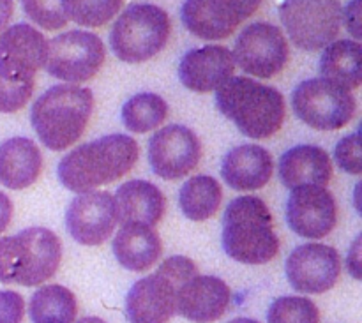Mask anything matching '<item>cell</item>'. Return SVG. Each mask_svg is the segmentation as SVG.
Here are the masks:
<instances>
[{"label":"cell","mask_w":362,"mask_h":323,"mask_svg":"<svg viewBox=\"0 0 362 323\" xmlns=\"http://www.w3.org/2000/svg\"><path fill=\"white\" fill-rule=\"evenodd\" d=\"M140 148L127 134H108L67 152L59 163V180L73 193H88L115 182L133 170Z\"/></svg>","instance_id":"6da1fadb"},{"label":"cell","mask_w":362,"mask_h":323,"mask_svg":"<svg viewBox=\"0 0 362 323\" xmlns=\"http://www.w3.org/2000/svg\"><path fill=\"white\" fill-rule=\"evenodd\" d=\"M216 105L240 133L253 140L274 136L285 122L281 92L247 76H232L223 83L216 92Z\"/></svg>","instance_id":"7a4b0ae2"},{"label":"cell","mask_w":362,"mask_h":323,"mask_svg":"<svg viewBox=\"0 0 362 323\" xmlns=\"http://www.w3.org/2000/svg\"><path fill=\"white\" fill-rule=\"evenodd\" d=\"M223 247L239 264L264 265L279 253L274 219L258 196H239L230 201L223 216Z\"/></svg>","instance_id":"3957f363"},{"label":"cell","mask_w":362,"mask_h":323,"mask_svg":"<svg viewBox=\"0 0 362 323\" xmlns=\"http://www.w3.org/2000/svg\"><path fill=\"white\" fill-rule=\"evenodd\" d=\"M94 112L90 88L78 85H55L32 106V126L49 151H66L80 140Z\"/></svg>","instance_id":"277c9868"},{"label":"cell","mask_w":362,"mask_h":323,"mask_svg":"<svg viewBox=\"0 0 362 323\" xmlns=\"http://www.w3.org/2000/svg\"><path fill=\"white\" fill-rule=\"evenodd\" d=\"M60 239L46 228H27L0 239V283L37 286L59 271Z\"/></svg>","instance_id":"5b68a950"},{"label":"cell","mask_w":362,"mask_h":323,"mask_svg":"<svg viewBox=\"0 0 362 323\" xmlns=\"http://www.w3.org/2000/svg\"><path fill=\"white\" fill-rule=\"evenodd\" d=\"M170 30L172 25L165 9L152 4H134L117 18L110 45L122 62H145L165 48Z\"/></svg>","instance_id":"8992f818"},{"label":"cell","mask_w":362,"mask_h":323,"mask_svg":"<svg viewBox=\"0 0 362 323\" xmlns=\"http://www.w3.org/2000/svg\"><path fill=\"white\" fill-rule=\"evenodd\" d=\"M341 11L339 0H285L279 18L297 48L318 52L338 37Z\"/></svg>","instance_id":"52a82bcc"},{"label":"cell","mask_w":362,"mask_h":323,"mask_svg":"<svg viewBox=\"0 0 362 323\" xmlns=\"http://www.w3.org/2000/svg\"><path fill=\"white\" fill-rule=\"evenodd\" d=\"M292 106L304 124L318 131L341 129L357 112V101L352 92L322 78L297 85L292 94Z\"/></svg>","instance_id":"ba28073f"},{"label":"cell","mask_w":362,"mask_h":323,"mask_svg":"<svg viewBox=\"0 0 362 323\" xmlns=\"http://www.w3.org/2000/svg\"><path fill=\"white\" fill-rule=\"evenodd\" d=\"M106 59L101 39L92 32L69 30L48 42L46 71L66 83H83L99 73Z\"/></svg>","instance_id":"9c48e42d"},{"label":"cell","mask_w":362,"mask_h":323,"mask_svg":"<svg viewBox=\"0 0 362 323\" xmlns=\"http://www.w3.org/2000/svg\"><path fill=\"white\" fill-rule=\"evenodd\" d=\"M232 55L244 73L267 80L285 69L290 48L281 28L257 21L240 32Z\"/></svg>","instance_id":"30bf717a"},{"label":"cell","mask_w":362,"mask_h":323,"mask_svg":"<svg viewBox=\"0 0 362 323\" xmlns=\"http://www.w3.org/2000/svg\"><path fill=\"white\" fill-rule=\"evenodd\" d=\"M202 158V143L186 126L172 124L152 134L148 141V163L152 172L165 180L189 175Z\"/></svg>","instance_id":"8fae6325"},{"label":"cell","mask_w":362,"mask_h":323,"mask_svg":"<svg viewBox=\"0 0 362 323\" xmlns=\"http://www.w3.org/2000/svg\"><path fill=\"white\" fill-rule=\"evenodd\" d=\"M341 274L339 253L327 244H304L286 260V278L300 293H325L338 283Z\"/></svg>","instance_id":"7c38bea8"},{"label":"cell","mask_w":362,"mask_h":323,"mask_svg":"<svg viewBox=\"0 0 362 323\" xmlns=\"http://www.w3.org/2000/svg\"><path fill=\"white\" fill-rule=\"evenodd\" d=\"M286 219L293 233L304 239H324L338 221V205L325 187H296L286 201Z\"/></svg>","instance_id":"4fadbf2b"},{"label":"cell","mask_w":362,"mask_h":323,"mask_svg":"<svg viewBox=\"0 0 362 323\" xmlns=\"http://www.w3.org/2000/svg\"><path fill=\"white\" fill-rule=\"evenodd\" d=\"M115 223V201L106 191L78 194L66 212L67 232L83 246H101L106 242L113 233Z\"/></svg>","instance_id":"5bb4252c"},{"label":"cell","mask_w":362,"mask_h":323,"mask_svg":"<svg viewBox=\"0 0 362 323\" xmlns=\"http://www.w3.org/2000/svg\"><path fill=\"white\" fill-rule=\"evenodd\" d=\"M180 286L161 269L136 281L126 297L127 320L129 323H166L175 315Z\"/></svg>","instance_id":"9a60e30c"},{"label":"cell","mask_w":362,"mask_h":323,"mask_svg":"<svg viewBox=\"0 0 362 323\" xmlns=\"http://www.w3.org/2000/svg\"><path fill=\"white\" fill-rule=\"evenodd\" d=\"M48 41L37 28L18 23L0 34V73L34 78L46 64Z\"/></svg>","instance_id":"2e32d148"},{"label":"cell","mask_w":362,"mask_h":323,"mask_svg":"<svg viewBox=\"0 0 362 323\" xmlns=\"http://www.w3.org/2000/svg\"><path fill=\"white\" fill-rule=\"evenodd\" d=\"M235 73V60L225 46L209 45L187 52L179 64V78L189 90L205 94L218 90Z\"/></svg>","instance_id":"e0dca14e"},{"label":"cell","mask_w":362,"mask_h":323,"mask_svg":"<svg viewBox=\"0 0 362 323\" xmlns=\"http://www.w3.org/2000/svg\"><path fill=\"white\" fill-rule=\"evenodd\" d=\"M232 299L228 285L214 276H200L184 283L177 292L175 313L194 323L218 322Z\"/></svg>","instance_id":"ac0fdd59"},{"label":"cell","mask_w":362,"mask_h":323,"mask_svg":"<svg viewBox=\"0 0 362 323\" xmlns=\"http://www.w3.org/2000/svg\"><path fill=\"white\" fill-rule=\"evenodd\" d=\"M180 18L191 34L205 41L230 37L244 21L232 0H186Z\"/></svg>","instance_id":"d6986e66"},{"label":"cell","mask_w":362,"mask_h":323,"mask_svg":"<svg viewBox=\"0 0 362 323\" xmlns=\"http://www.w3.org/2000/svg\"><path fill=\"white\" fill-rule=\"evenodd\" d=\"M117 221L126 225H145L154 228L165 216L166 200L158 186L147 180H129L117 189Z\"/></svg>","instance_id":"ffe728a7"},{"label":"cell","mask_w":362,"mask_h":323,"mask_svg":"<svg viewBox=\"0 0 362 323\" xmlns=\"http://www.w3.org/2000/svg\"><path fill=\"white\" fill-rule=\"evenodd\" d=\"M274 173L272 155L260 145H240L225 155L221 177L235 191L262 189Z\"/></svg>","instance_id":"44dd1931"},{"label":"cell","mask_w":362,"mask_h":323,"mask_svg":"<svg viewBox=\"0 0 362 323\" xmlns=\"http://www.w3.org/2000/svg\"><path fill=\"white\" fill-rule=\"evenodd\" d=\"M278 173L288 189L303 186L325 187L331 182L332 161L317 145H297L279 159Z\"/></svg>","instance_id":"7402d4cb"},{"label":"cell","mask_w":362,"mask_h":323,"mask_svg":"<svg viewBox=\"0 0 362 323\" xmlns=\"http://www.w3.org/2000/svg\"><path fill=\"white\" fill-rule=\"evenodd\" d=\"M42 155L28 138H9L0 145V184L9 189H25L39 179Z\"/></svg>","instance_id":"603a6c76"},{"label":"cell","mask_w":362,"mask_h":323,"mask_svg":"<svg viewBox=\"0 0 362 323\" xmlns=\"http://www.w3.org/2000/svg\"><path fill=\"white\" fill-rule=\"evenodd\" d=\"M113 253L124 269L145 272L161 258V237L152 226L126 225L115 235Z\"/></svg>","instance_id":"cb8c5ba5"},{"label":"cell","mask_w":362,"mask_h":323,"mask_svg":"<svg viewBox=\"0 0 362 323\" xmlns=\"http://www.w3.org/2000/svg\"><path fill=\"white\" fill-rule=\"evenodd\" d=\"M322 80L341 87L345 90H356L361 87V45L357 41H334L325 46L320 57Z\"/></svg>","instance_id":"d4e9b609"},{"label":"cell","mask_w":362,"mask_h":323,"mask_svg":"<svg viewBox=\"0 0 362 323\" xmlns=\"http://www.w3.org/2000/svg\"><path fill=\"white\" fill-rule=\"evenodd\" d=\"M223 201L221 184L209 175L191 177L179 193V204L184 216L202 223L211 219L219 211Z\"/></svg>","instance_id":"484cf974"},{"label":"cell","mask_w":362,"mask_h":323,"mask_svg":"<svg viewBox=\"0 0 362 323\" xmlns=\"http://www.w3.org/2000/svg\"><path fill=\"white\" fill-rule=\"evenodd\" d=\"M28 313L34 323H74L78 313L76 297L66 286H42L32 295Z\"/></svg>","instance_id":"4316f807"},{"label":"cell","mask_w":362,"mask_h":323,"mask_svg":"<svg viewBox=\"0 0 362 323\" xmlns=\"http://www.w3.org/2000/svg\"><path fill=\"white\" fill-rule=\"evenodd\" d=\"M120 117L131 133H148L165 122L168 117V105L161 95L141 92L124 102Z\"/></svg>","instance_id":"83f0119b"},{"label":"cell","mask_w":362,"mask_h":323,"mask_svg":"<svg viewBox=\"0 0 362 323\" xmlns=\"http://www.w3.org/2000/svg\"><path fill=\"white\" fill-rule=\"evenodd\" d=\"M124 0H64L67 20L80 27H103L120 11Z\"/></svg>","instance_id":"f1b7e54d"},{"label":"cell","mask_w":362,"mask_h":323,"mask_svg":"<svg viewBox=\"0 0 362 323\" xmlns=\"http://www.w3.org/2000/svg\"><path fill=\"white\" fill-rule=\"evenodd\" d=\"M267 323H320V311L306 297H279L269 307Z\"/></svg>","instance_id":"f546056e"},{"label":"cell","mask_w":362,"mask_h":323,"mask_svg":"<svg viewBox=\"0 0 362 323\" xmlns=\"http://www.w3.org/2000/svg\"><path fill=\"white\" fill-rule=\"evenodd\" d=\"M34 92V78L0 73V113H14L23 108Z\"/></svg>","instance_id":"4dcf8cb0"},{"label":"cell","mask_w":362,"mask_h":323,"mask_svg":"<svg viewBox=\"0 0 362 323\" xmlns=\"http://www.w3.org/2000/svg\"><path fill=\"white\" fill-rule=\"evenodd\" d=\"M25 14L45 30H59L67 20L64 0H21Z\"/></svg>","instance_id":"1f68e13d"},{"label":"cell","mask_w":362,"mask_h":323,"mask_svg":"<svg viewBox=\"0 0 362 323\" xmlns=\"http://www.w3.org/2000/svg\"><path fill=\"white\" fill-rule=\"evenodd\" d=\"M334 159L339 168L345 170L352 175H361L362 173V155H361V140L359 133L349 134L341 138L334 148Z\"/></svg>","instance_id":"d6a6232c"},{"label":"cell","mask_w":362,"mask_h":323,"mask_svg":"<svg viewBox=\"0 0 362 323\" xmlns=\"http://www.w3.org/2000/svg\"><path fill=\"white\" fill-rule=\"evenodd\" d=\"M25 315V300L20 293L0 292V323H21Z\"/></svg>","instance_id":"836d02e7"},{"label":"cell","mask_w":362,"mask_h":323,"mask_svg":"<svg viewBox=\"0 0 362 323\" xmlns=\"http://www.w3.org/2000/svg\"><path fill=\"white\" fill-rule=\"evenodd\" d=\"M341 21H345V27L354 37L361 39V0H352L345 11H341Z\"/></svg>","instance_id":"e575fe53"},{"label":"cell","mask_w":362,"mask_h":323,"mask_svg":"<svg viewBox=\"0 0 362 323\" xmlns=\"http://www.w3.org/2000/svg\"><path fill=\"white\" fill-rule=\"evenodd\" d=\"M11 218H13V201L9 200L6 193L0 191V233L6 232V228L11 223Z\"/></svg>","instance_id":"d590c367"},{"label":"cell","mask_w":362,"mask_h":323,"mask_svg":"<svg viewBox=\"0 0 362 323\" xmlns=\"http://www.w3.org/2000/svg\"><path fill=\"white\" fill-rule=\"evenodd\" d=\"M359 246H361V239H357L356 242H354L352 249H350V253H349V269H350V272H352L354 278H356V279L361 278V269H359V265H361V257H359L361 247Z\"/></svg>","instance_id":"8d00e7d4"},{"label":"cell","mask_w":362,"mask_h":323,"mask_svg":"<svg viewBox=\"0 0 362 323\" xmlns=\"http://www.w3.org/2000/svg\"><path fill=\"white\" fill-rule=\"evenodd\" d=\"M232 2L235 4V7L239 9V13L243 14L244 20H247V18L253 16V14L257 13L262 0H232Z\"/></svg>","instance_id":"74e56055"},{"label":"cell","mask_w":362,"mask_h":323,"mask_svg":"<svg viewBox=\"0 0 362 323\" xmlns=\"http://www.w3.org/2000/svg\"><path fill=\"white\" fill-rule=\"evenodd\" d=\"M13 0H0V34L9 25L11 18H13Z\"/></svg>","instance_id":"f35d334b"},{"label":"cell","mask_w":362,"mask_h":323,"mask_svg":"<svg viewBox=\"0 0 362 323\" xmlns=\"http://www.w3.org/2000/svg\"><path fill=\"white\" fill-rule=\"evenodd\" d=\"M76 323H106V322L101 320V318H98V317H85V318H80Z\"/></svg>","instance_id":"ab89813d"},{"label":"cell","mask_w":362,"mask_h":323,"mask_svg":"<svg viewBox=\"0 0 362 323\" xmlns=\"http://www.w3.org/2000/svg\"><path fill=\"white\" fill-rule=\"evenodd\" d=\"M228 323H260L257 320H251V318H235V320L228 322Z\"/></svg>","instance_id":"60d3db41"}]
</instances>
